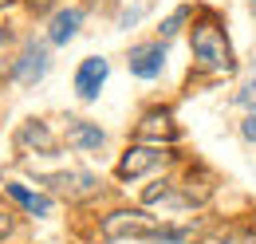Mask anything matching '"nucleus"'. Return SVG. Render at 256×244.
<instances>
[{
  "label": "nucleus",
  "mask_w": 256,
  "mask_h": 244,
  "mask_svg": "<svg viewBox=\"0 0 256 244\" xmlns=\"http://www.w3.org/2000/svg\"><path fill=\"white\" fill-rule=\"evenodd\" d=\"M190 48H193V63H197L205 75H228V71L236 67L232 48H228V36H224L221 20H217L213 12H201V16H197Z\"/></svg>",
  "instance_id": "f257e3e1"
},
{
  "label": "nucleus",
  "mask_w": 256,
  "mask_h": 244,
  "mask_svg": "<svg viewBox=\"0 0 256 244\" xmlns=\"http://www.w3.org/2000/svg\"><path fill=\"white\" fill-rule=\"evenodd\" d=\"M102 236L106 240H150V244H182L190 232L186 228H166L158 216L142 213V209H118L102 220Z\"/></svg>",
  "instance_id": "f03ea898"
},
{
  "label": "nucleus",
  "mask_w": 256,
  "mask_h": 244,
  "mask_svg": "<svg viewBox=\"0 0 256 244\" xmlns=\"http://www.w3.org/2000/svg\"><path fill=\"white\" fill-rule=\"evenodd\" d=\"M170 162V154H166V146H150V142H138V146H130L126 154H122V162H118V178L122 182H134V178H146V174H154V170H162Z\"/></svg>",
  "instance_id": "7ed1b4c3"
},
{
  "label": "nucleus",
  "mask_w": 256,
  "mask_h": 244,
  "mask_svg": "<svg viewBox=\"0 0 256 244\" xmlns=\"http://www.w3.org/2000/svg\"><path fill=\"white\" fill-rule=\"evenodd\" d=\"M130 75L138 79H158L166 71V40H150V44H134L126 56Z\"/></svg>",
  "instance_id": "20e7f679"
},
{
  "label": "nucleus",
  "mask_w": 256,
  "mask_h": 244,
  "mask_svg": "<svg viewBox=\"0 0 256 244\" xmlns=\"http://www.w3.org/2000/svg\"><path fill=\"white\" fill-rule=\"evenodd\" d=\"M138 142H150V146H170L174 138H178V122H174V114L170 110H162V106H154V110H146L142 114V122H138Z\"/></svg>",
  "instance_id": "39448f33"
},
{
  "label": "nucleus",
  "mask_w": 256,
  "mask_h": 244,
  "mask_svg": "<svg viewBox=\"0 0 256 244\" xmlns=\"http://www.w3.org/2000/svg\"><path fill=\"white\" fill-rule=\"evenodd\" d=\"M44 185H48L52 193H60V197H71V201H79V197H95V193H98V178H95V174H83V170L52 174V178H44Z\"/></svg>",
  "instance_id": "423d86ee"
},
{
  "label": "nucleus",
  "mask_w": 256,
  "mask_h": 244,
  "mask_svg": "<svg viewBox=\"0 0 256 244\" xmlns=\"http://www.w3.org/2000/svg\"><path fill=\"white\" fill-rule=\"evenodd\" d=\"M106 75H110V67L102 56H87V60L79 63V71H75V91L83 102H95L98 91H102V83H106Z\"/></svg>",
  "instance_id": "0eeeda50"
},
{
  "label": "nucleus",
  "mask_w": 256,
  "mask_h": 244,
  "mask_svg": "<svg viewBox=\"0 0 256 244\" xmlns=\"http://www.w3.org/2000/svg\"><path fill=\"white\" fill-rule=\"evenodd\" d=\"M12 75H16L20 83H40V79L48 75V48H44V44H28L24 56L12 67Z\"/></svg>",
  "instance_id": "6e6552de"
},
{
  "label": "nucleus",
  "mask_w": 256,
  "mask_h": 244,
  "mask_svg": "<svg viewBox=\"0 0 256 244\" xmlns=\"http://www.w3.org/2000/svg\"><path fill=\"white\" fill-rule=\"evenodd\" d=\"M79 24H83V8H79V4L60 8V12L52 16V24H48V40H52V44H71L75 32H79Z\"/></svg>",
  "instance_id": "1a4fd4ad"
},
{
  "label": "nucleus",
  "mask_w": 256,
  "mask_h": 244,
  "mask_svg": "<svg viewBox=\"0 0 256 244\" xmlns=\"http://www.w3.org/2000/svg\"><path fill=\"white\" fill-rule=\"evenodd\" d=\"M67 142H71L75 150H98V146L106 142V134L87 118H71L67 122Z\"/></svg>",
  "instance_id": "9d476101"
},
{
  "label": "nucleus",
  "mask_w": 256,
  "mask_h": 244,
  "mask_svg": "<svg viewBox=\"0 0 256 244\" xmlns=\"http://www.w3.org/2000/svg\"><path fill=\"white\" fill-rule=\"evenodd\" d=\"M20 146L32 154H56V138L48 130V122H24L20 130Z\"/></svg>",
  "instance_id": "9b49d317"
},
{
  "label": "nucleus",
  "mask_w": 256,
  "mask_h": 244,
  "mask_svg": "<svg viewBox=\"0 0 256 244\" xmlns=\"http://www.w3.org/2000/svg\"><path fill=\"white\" fill-rule=\"evenodd\" d=\"M4 193L12 201H20L32 216H52V197H44V193H32V189H24V185H16V182L4 185Z\"/></svg>",
  "instance_id": "f8f14e48"
},
{
  "label": "nucleus",
  "mask_w": 256,
  "mask_h": 244,
  "mask_svg": "<svg viewBox=\"0 0 256 244\" xmlns=\"http://www.w3.org/2000/svg\"><path fill=\"white\" fill-rule=\"evenodd\" d=\"M186 20H190V8L182 4V8H174V12H170V20L158 28V36H162V40H174V36L182 32V24H186Z\"/></svg>",
  "instance_id": "ddd939ff"
},
{
  "label": "nucleus",
  "mask_w": 256,
  "mask_h": 244,
  "mask_svg": "<svg viewBox=\"0 0 256 244\" xmlns=\"http://www.w3.org/2000/svg\"><path fill=\"white\" fill-rule=\"evenodd\" d=\"M209 244H256V232L236 228V232H224V236H217V240H209Z\"/></svg>",
  "instance_id": "4468645a"
},
{
  "label": "nucleus",
  "mask_w": 256,
  "mask_h": 244,
  "mask_svg": "<svg viewBox=\"0 0 256 244\" xmlns=\"http://www.w3.org/2000/svg\"><path fill=\"white\" fill-rule=\"evenodd\" d=\"M236 102H240V106H248V110L256 114V79H248V83L240 87V94H236Z\"/></svg>",
  "instance_id": "2eb2a0df"
},
{
  "label": "nucleus",
  "mask_w": 256,
  "mask_h": 244,
  "mask_svg": "<svg viewBox=\"0 0 256 244\" xmlns=\"http://www.w3.org/2000/svg\"><path fill=\"white\" fill-rule=\"evenodd\" d=\"M138 20H142V8H130V12H122V16H118V28H134Z\"/></svg>",
  "instance_id": "dca6fc26"
},
{
  "label": "nucleus",
  "mask_w": 256,
  "mask_h": 244,
  "mask_svg": "<svg viewBox=\"0 0 256 244\" xmlns=\"http://www.w3.org/2000/svg\"><path fill=\"white\" fill-rule=\"evenodd\" d=\"M240 134H244L248 142H256V114H248V118L240 122Z\"/></svg>",
  "instance_id": "f3484780"
},
{
  "label": "nucleus",
  "mask_w": 256,
  "mask_h": 244,
  "mask_svg": "<svg viewBox=\"0 0 256 244\" xmlns=\"http://www.w3.org/2000/svg\"><path fill=\"white\" fill-rule=\"evenodd\" d=\"M8 232H12V216H8V213H4V209H0V240H4Z\"/></svg>",
  "instance_id": "a211bd4d"
},
{
  "label": "nucleus",
  "mask_w": 256,
  "mask_h": 244,
  "mask_svg": "<svg viewBox=\"0 0 256 244\" xmlns=\"http://www.w3.org/2000/svg\"><path fill=\"white\" fill-rule=\"evenodd\" d=\"M4 44H8V32L0 28V79H4V71H8V63H4Z\"/></svg>",
  "instance_id": "6ab92c4d"
},
{
  "label": "nucleus",
  "mask_w": 256,
  "mask_h": 244,
  "mask_svg": "<svg viewBox=\"0 0 256 244\" xmlns=\"http://www.w3.org/2000/svg\"><path fill=\"white\" fill-rule=\"evenodd\" d=\"M28 4H32V8H44V4H48V0H28Z\"/></svg>",
  "instance_id": "aec40b11"
},
{
  "label": "nucleus",
  "mask_w": 256,
  "mask_h": 244,
  "mask_svg": "<svg viewBox=\"0 0 256 244\" xmlns=\"http://www.w3.org/2000/svg\"><path fill=\"white\" fill-rule=\"evenodd\" d=\"M8 4H12V0H0V8H8Z\"/></svg>",
  "instance_id": "412c9836"
},
{
  "label": "nucleus",
  "mask_w": 256,
  "mask_h": 244,
  "mask_svg": "<svg viewBox=\"0 0 256 244\" xmlns=\"http://www.w3.org/2000/svg\"><path fill=\"white\" fill-rule=\"evenodd\" d=\"M248 4H252V12H256V0H248Z\"/></svg>",
  "instance_id": "4be33fe9"
}]
</instances>
